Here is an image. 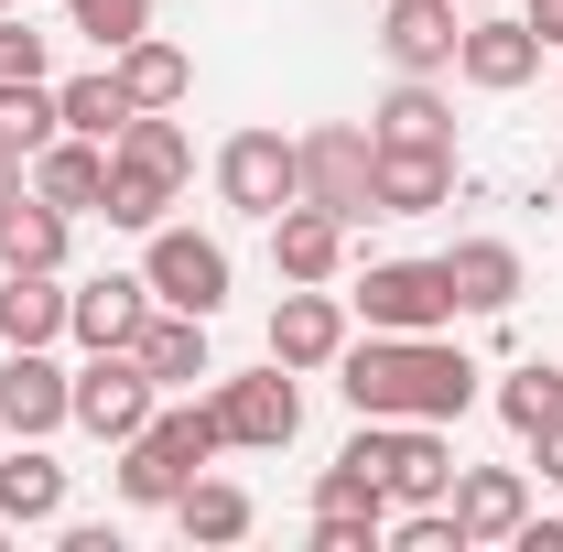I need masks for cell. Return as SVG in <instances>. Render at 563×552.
Listing matches in <instances>:
<instances>
[{
    "label": "cell",
    "mask_w": 563,
    "mask_h": 552,
    "mask_svg": "<svg viewBox=\"0 0 563 552\" xmlns=\"http://www.w3.org/2000/svg\"><path fill=\"white\" fill-rule=\"evenodd\" d=\"M336 390H347L357 422H466L477 412V390H488V368L455 346V325H433V336H347L336 357Z\"/></svg>",
    "instance_id": "6da1fadb"
},
{
    "label": "cell",
    "mask_w": 563,
    "mask_h": 552,
    "mask_svg": "<svg viewBox=\"0 0 563 552\" xmlns=\"http://www.w3.org/2000/svg\"><path fill=\"white\" fill-rule=\"evenodd\" d=\"M217 455H228V433H217V401H196V390H163L152 401V422H141L131 444H120V498L131 509H174L185 498V477H207Z\"/></svg>",
    "instance_id": "7a4b0ae2"
},
{
    "label": "cell",
    "mask_w": 563,
    "mask_h": 552,
    "mask_svg": "<svg viewBox=\"0 0 563 552\" xmlns=\"http://www.w3.org/2000/svg\"><path fill=\"white\" fill-rule=\"evenodd\" d=\"M185 174H196V141H185V120L174 109H141L131 131L109 141V228H131V239H152L163 217H174V196H185Z\"/></svg>",
    "instance_id": "3957f363"
},
{
    "label": "cell",
    "mask_w": 563,
    "mask_h": 552,
    "mask_svg": "<svg viewBox=\"0 0 563 552\" xmlns=\"http://www.w3.org/2000/svg\"><path fill=\"white\" fill-rule=\"evenodd\" d=\"M141 281H152V303H174V314H228V292H239V261H228V239L217 228H152L141 239Z\"/></svg>",
    "instance_id": "277c9868"
},
{
    "label": "cell",
    "mask_w": 563,
    "mask_h": 552,
    "mask_svg": "<svg viewBox=\"0 0 563 552\" xmlns=\"http://www.w3.org/2000/svg\"><path fill=\"white\" fill-rule=\"evenodd\" d=\"M347 455L379 466L390 509H433V498H455V422H357Z\"/></svg>",
    "instance_id": "5b68a950"
},
{
    "label": "cell",
    "mask_w": 563,
    "mask_h": 552,
    "mask_svg": "<svg viewBox=\"0 0 563 552\" xmlns=\"http://www.w3.org/2000/svg\"><path fill=\"white\" fill-rule=\"evenodd\" d=\"M347 314H357V325H379V336H433V325H466V314H455L444 261H368V272L347 281Z\"/></svg>",
    "instance_id": "8992f818"
},
{
    "label": "cell",
    "mask_w": 563,
    "mask_h": 552,
    "mask_svg": "<svg viewBox=\"0 0 563 552\" xmlns=\"http://www.w3.org/2000/svg\"><path fill=\"white\" fill-rule=\"evenodd\" d=\"M207 401H217V433H228V455H282V444L303 433V379H292L282 357H261V368H228Z\"/></svg>",
    "instance_id": "52a82bcc"
},
{
    "label": "cell",
    "mask_w": 563,
    "mask_h": 552,
    "mask_svg": "<svg viewBox=\"0 0 563 552\" xmlns=\"http://www.w3.org/2000/svg\"><path fill=\"white\" fill-rule=\"evenodd\" d=\"M292 196H303V152L282 131H228L217 141V207L228 217H261V228H272Z\"/></svg>",
    "instance_id": "ba28073f"
},
{
    "label": "cell",
    "mask_w": 563,
    "mask_h": 552,
    "mask_svg": "<svg viewBox=\"0 0 563 552\" xmlns=\"http://www.w3.org/2000/svg\"><path fill=\"white\" fill-rule=\"evenodd\" d=\"M357 336V314H347V292H325V281H282V303H272V357L292 368V379H314V368H336Z\"/></svg>",
    "instance_id": "9c48e42d"
},
{
    "label": "cell",
    "mask_w": 563,
    "mask_h": 552,
    "mask_svg": "<svg viewBox=\"0 0 563 552\" xmlns=\"http://www.w3.org/2000/svg\"><path fill=\"white\" fill-rule=\"evenodd\" d=\"M152 368H141L131 346H87V368H76V433H98V444H131L141 422H152Z\"/></svg>",
    "instance_id": "30bf717a"
},
{
    "label": "cell",
    "mask_w": 563,
    "mask_h": 552,
    "mask_svg": "<svg viewBox=\"0 0 563 552\" xmlns=\"http://www.w3.org/2000/svg\"><path fill=\"white\" fill-rule=\"evenodd\" d=\"M292 152H303V196L314 207H336L357 228V217H379L368 207V163H379V141L357 131V120H314V131H292Z\"/></svg>",
    "instance_id": "8fae6325"
},
{
    "label": "cell",
    "mask_w": 563,
    "mask_h": 552,
    "mask_svg": "<svg viewBox=\"0 0 563 552\" xmlns=\"http://www.w3.org/2000/svg\"><path fill=\"white\" fill-rule=\"evenodd\" d=\"M76 422V368H55V346H11L0 357V433L11 444H44Z\"/></svg>",
    "instance_id": "7c38bea8"
},
{
    "label": "cell",
    "mask_w": 563,
    "mask_h": 552,
    "mask_svg": "<svg viewBox=\"0 0 563 552\" xmlns=\"http://www.w3.org/2000/svg\"><path fill=\"white\" fill-rule=\"evenodd\" d=\"M455 76H466L477 98H520V87L542 76V33H531L520 11H477V22L455 33Z\"/></svg>",
    "instance_id": "4fadbf2b"
},
{
    "label": "cell",
    "mask_w": 563,
    "mask_h": 552,
    "mask_svg": "<svg viewBox=\"0 0 563 552\" xmlns=\"http://www.w3.org/2000/svg\"><path fill=\"white\" fill-rule=\"evenodd\" d=\"M455 33H466V0H390L379 11V55L401 76H455Z\"/></svg>",
    "instance_id": "5bb4252c"
},
{
    "label": "cell",
    "mask_w": 563,
    "mask_h": 552,
    "mask_svg": "<svg viewBox=\"0 0 563 552\" xmlns=\"http://www.w3.org/2000/svg\"><path fill=\"white\" fill-rule=\"evenodd\" d=\"M444 281H455V314L498 325V314L531 292V261H520L509 239H455V250H444Z\"/></svg>",
    "instance_id": "9a60e30c"
},
{
    "label": "cell",
    "mask_w": 563,
    "mask_h": 552,
    "mask_svg": "<svg viewBox=\"0 0 563 552\" xmlns=\"http://www.w3.org/2000/svg\"><path fill=\"white\" fill-rule=\"evenodd\" d=\"M455 531H466V552H488V542H520V520H531V477L520 466H455Z\"/></svg>",
    "instance_id": "2e32d148"
},
{
    "label": "cell",
    "mask_w": 563,
    "mask_h": 552,
    "mask_svg": "<svg viewBox=\"0 0 563 552\" xmlns=\"http://www.w3.org/2000/svg\"><path fill=\"white\" fill-rule=\"evenodd\" d=\"M141 325H152V281H141V272L66 281V336H76V346H131Z\"/></svg>",
    "instance_id": "e0dca14e"
},
{
    "label": "cell",
    "mask_w": 563,
    "mask_h": 552,
    "mask_svg": "<svg viewBox=\"0 0 563 552\" xmlns=\"http://www.w3.org/2000/svg\"><path fill=\"white\" fill-rule=\"evenodd\" d=\"M444 196H455V152L379 141V163H368V207H379V217H433Z\"/></svg>",
    "instance_id": "ac0fdd59"
},
{
    "label": "cell",
    "mask_w": 563,
    "mask_h": 552,
    "mask_svg": "<svg viewBox=\"0 0 563 552\" xmlns=\"http://www.w3.org/2000/svg\"><path fill=\"white\" fill-rule=\"evenodd\" d=\"M272 272L282 281H336L347 272V217L314 207V196H292V207L272 217Z\"/></svg>",
    "instance_id": "d6986e66"
},
{
    "label": "cell",
    "mask_w": 563,
    "mask_h": 552,
    "mask_svg": "<svg viewBox=\"0 0 563 552\" xmlns=\"http://www.w3.org/2000/svg\"><path fill=\"white\" fill-rule=\"evenodd\" d=\"M44 207H66V217H98L109 207V141H76V131H55L44 152H33V174H22Z\"/></svg>",
    "instance_id": "ffe728a7"
},
{
    "label": "cell",
    "mask_w": 563,
    "mask_h": 552,
    "mask_svg": "<svg viewBox=\"0 0 563 552\" xmlns=\"http://www.w3.org/2000/svg\"><path fill=\"white\" fill-rule=\"evenodd\" d=\"M174 531H185L196 552H228V542H250V531H261V498L207 466V477H185V498H174Z\"/></svg>",
    "instance_id": "44dd1931"
},
{
    "label": "cell",
    "mask_w": 563,
    "mask_h": 552,
    "mask_svg": "<svg viewBox=\"0 0 563 552\" xmlns=\"http://www.w3.org/2000/svg\"><path fill=\"white\" fill-rule=\"evenodd\" d=\"M131 357L152 368V390H196V379H217V357H207V314H174V303H152V325L131 336Z\"/></svg>",
    "instance_id": "7402d4cb"
},
{
    "label": "cell",
    "mask_w": 563,
    "mask_h": 552,
    "mask_svg": "<svg viewBox=\"0 0 563 552\" xmlns=\"http://www.w3.org/2000/svg\"><path fill=\"white\" fill-rule=\"evenodd\" d=\"M66 207H44L33 185H11L0 196V272H66Z\"/></svg>",
    "instance_id": "603a6c76"
},
{
    "label": "cell",
    "mask_w": 563,
    "mask_h": 552,
    "mask_svg": "<svg viewBox=\"0 0 563 552\" xmlns=\"http://www.w3.org/2000/svg\"><path fill=\"white\" fill-rule=\"evenodd\" d=\"M55 520H66V466L44 444H11V466H0V531H55Z\"/></svg>",
    "instance_id": "cb8c5ba5"
},
{
    "label": "cell",
    "mask_w": 563,
    "mask_h": 552,
    "mask_svg": "<svg viewBox=\"0 0 563 552\" xmlns=\"http://www.w3.org/2000/svg\"><path fill=\"white\" fill-rule=\"evenodd\" d=\"M0 346H66V272H0Z\"/></svg>",
    "instance_id": "d4e9b609"
},
{
    "label": "cell",
    "mask_w": 563,
    "mask_h": 552,
    "mask_svg": "<svg viewBox=\"0 0 563 552\" xmlns=\"http://www.w3.org/2000/svg\"><path fill=\"white\" fill-rule=\"evenodd\" d=\"M109 66H120V87H131V109H185V98H196V55H185L174 33H141V44H120Z\"/></svg>",
    "instance_id": "484cf974"
},
{
    "label": "cell",
    "mask_w": 563,
    "mask_h": 552,
    "mask_svg": "<svg viewBox=\"0 0 563 552\" xmlns=\"http://www.w3.org/2000/svg\"><path fill=\"white\" fill-rule=\"evenodd\" d=\"M368 141H422V152H455V98L433 76H401L379 109H368Z\"/></svg>",
    "instance_id": "4316f807"
},
{
    "label": "cell",
    "mask_w": 563,
    "mask_h": 552,
    "mask_svg": "<svg viewBox=\"0 0 563 552\" xmlns=\"http://www.w3.org/2000/svg\"><path fill=\"white\" fill-rule=\"evenodd\" d=\"M55 120H66L76 141H120L141 109H131V87H120V66H87V76H66V87H55Z\"/></svg>",
    "instance_id": "83f0119b"
},
{
    "label": "cell",
    "mask_w": 563,
    "mask_h": 552,
    "mask_svg": "<svg viewBox=\"0 0 563 552\" xmlns=\"http://www.w3.org/2000/svg\"><path fill=\"white\" fill-rule=\"evenodd\" d=\"M314 520H379V542H390V487L368 455H336V466H314Z\"/></svg>",
    "instance_id": "f1b7e54d"
},
{
    "label": "cell",
    "mask_w": 563,
    "mask_h": 552,
    "mask_svg": "<svg viewBox=\"0 0 563 552\" xmlns=\"http://www.w3.org/2000/svg\"><path fill=\"white\" fill-rule=\"evenodd\" d=\"M488 401H498V422H509V433H520V444H531V433H542V422L563 412V357H520V368H509V379H498Z\"/></svg>",
    "instance_id": "f546056e"
},
{
    "label": "cell",
    "mask_w": 563,
    "mask_h": 552,
    "mask_svg": "<svg viewBox=\"0 0 563 552\" xmlns=\"http://www.w3.org/2000/svg\"><path fill=\"white\" fill-rule=\"evenodd\" d=\"M66 33H87L98 55H120V44L152 33V0H66Z\"/></svg>",
    "instance_id": "4dcf8cb0"
},
{
    "label": "cell",
    "mask_w": 563,
    "mask_h": 552,
    "mask_svg": "<svg viewBox=\"0 0 563 552\" xmlns=\"http://www.w3.org/2000/svg\"><path fill=\"white\" fill-rule=\"evenodd\" d=\"M55 131H66V120H55V76H44V87H0V141L44 152Z\"/></svg>",
    "instance_id": "1f68e13d"
},
{
    "label": "cell",
    "mask_w": 563,
    "mask_h": 552,
    "mask_svg": "<svg viewBox=\"0 0 563 552\" xmlns=\"http://www.w3.org/2000/svg\"><path fill=\"white\" fill-rule=\"evenodd\" d=\"M55 76V33H33L22 11H0V87H44Z\"/></svg>",
    "instance_id": "d6a6232c"
},
{
    "label": "cell",
    "mask_w": 563,
    "mask_h": 552,
    "mask_svg": "<svg viewBox=\"0 0 563 552\" xmlns=\"http://www.w3.org/2000/svg\"><path fill=\"white\" fill-rule=\"evenodd\" d=\"M303 542H314V552H379V520H314Z\"/></svg>",
    "instance_id": "836d02e7"
},
{
    "label": "cell",
    "mask_w": 563,
    "mask_h": 552,
    "mask_svg": "<svg viewBox=\"0 0 563 552\" xmlns=\"http://www.w3.org/2000/svg\"><path fill=\"white\" fill-rule=\"evenodd\" d=\"M531 466H542V487H563V412L531 433Z\"/></svg>",
    "instance_id": "e575fe53"
},
{
    "label": "cell",
    "mask_w": 563,
    "mask_h": 552,
    "mask_svg": "<svg viewBox=\"0 0 563 552\" xmlns=\"http://www.w3.org/2000/svg\"><path fill=\"white\" fill-rule=\"evenodd\" d=\"M520 22H531V33H542V44H553V55H563V0H531Z\"/></svg>",
    "instance_id": "d590c367"
},
{
    "label": "cell",
    "mask_w": 563,
    "mask_h": 552,
    "mask_svg": "<svg viewBox=\"0 0 563 552\" xmlns=\"http://www.w3.org/2000/svg\"><path fill=\"white\" fill-rule=\"evenodd\" d=\"M520 552H563V520H520Z\"/></svg>",
    "instance_id": "8d00e7d4"
},
{
    "label": "cell",
    "mask_w": 563,
    "mask_h": 552,
    "mask_svg": "<svg viewBox=\"0 0 563 552\" xmlns=\"http://www.w3.org/2000/svg\"><path fill=\"white\" fill-rule=\"evenodd\" d=\"M22 174H33V152H22V141H0V196H11Z\"/></svg>",
    "instance_id": "74e56055"
},
{
    "label": "cell",
    "mask_w": 563,
    "mask_h": 552,
    "mask_svg": "<svg viewBox=\"0 0 563 552\" xmlns=\"http://www.w3.org/2000/svg\"><path fill=\"white\" fill-rule=\"evenodd\" d=\"M553 207H563V163H553Z\"/></svg>",
    "instance_id": "f35d334b"
},
{
    "label": "cell",
    "mask_w": 563,
    "mask_h": 552,
    "mask_svg": "<svg viewBox=\"0 0 563 552\" xmlns=\"http://www.w3.org/2000/svg\"><path fill=\"white\" fill-rule=\"evenodd\" d=\"M0 11H11V0H0Z\"/></svg>",
    "instance_id": "ab89813d"
},
{
    "label": "cell",
    "mask_w": 563,
    "mask_h": 552,
    "mask_svg": "<svg viewBox=\"0 0 563 552\" xmlns=\"http://www.w3.org/2000/svg\"><path fill=\"white\" fill-rule=\"evenodd\" d=\"M553 76H563V66H553Z\"/></svg>",
    "instance_id": "60d3db41"
}]
</instances>
